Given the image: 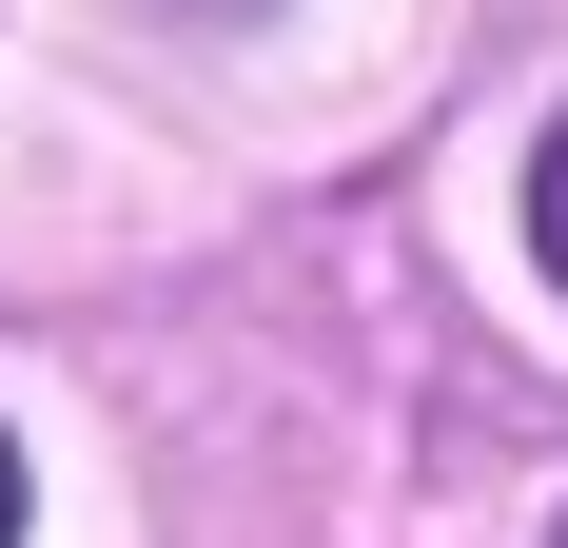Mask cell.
<instances>
[{
	"label": "cell",
	"mask_w": 568,
	"mask_h": 548,
	"mask_svg": "<svg viewBox=\"0 0 568 548\" xmlns=\"http://www.w3.org/2000/svg\"><path fill=\"white\" fill-rule=\"evenodd\" d=\"M529 255H549V294H568V118H549V158H529Z\"/></svg>",
	"instance_id": "obj_1"
},
{
	"label": "cell",
	"mask_w": 568,
	"mask_h": 548,
	"mask_svg": "<svg viewBox=\"0 0 568 548\" xmlns=\"http://www.w3.org/2000/svg\"><path fill=\"white\" fill-rule=\"evenodd\" d=\"M0 548H20V432H0Z\"/></svg>",
	"instance_id": "obj_2"
},
{
	"label": "cell",
	"mask_w": 568,
	"mask_h": 548,
	"mask_svg": "<svg viewBox=\"0 0 568 548\" xmlns=\"http://www.w3.org/2000/svg\"><path fill=\"white\" fill-rule=\"evenodd\" d=\"M176 20H275V0H176Z\"/></svg>",
	"instance_id": "obj_3"
},
{
	"label": "cell",
	"mask_w": 568,
	"mask_h": 548,
	"mask_svg": "<svg viewBox=\"0 0 568 548\" xmlns=\"http://www.w3.org/2000/svg\"><path fill=\"white\" fill-rule=\"evenodd\" d=\"M549 548H568V529H549Z\"/></svg>",
	"instance_id": "obj_4"
}]
</instances>
